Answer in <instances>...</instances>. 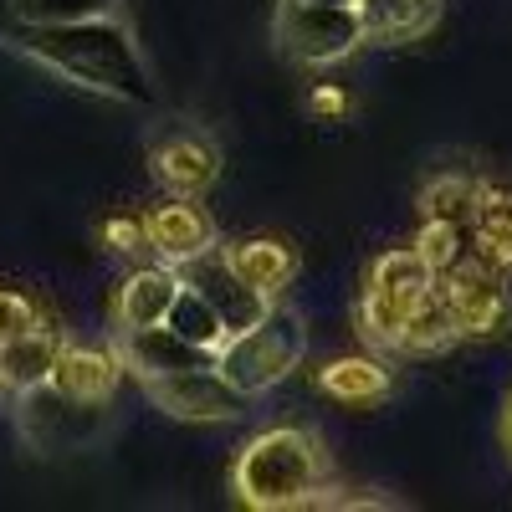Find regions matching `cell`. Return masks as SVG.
I'll return each mask as SVG.
<instances>
[{"label": "cell", "mask_w": 512, "mask_h": 512, "mask_svg": "<svg viewBox=\"0 0 512 512\" xmlns=\"http://www.w3.org/2000/svg\"><path fill=\"white\" fill-rule=\"evenodd\" d=\"M26 47L47 67H57L62 77L82 82V88H93V93H108V98H123V103H139V98L154 93L149 62L134 47V31L113 26L103 16L57 21V26L41 31V41H26Z\"/></svg>", "instance_id": "cell-1"}, {"label": "cell", "mask_w": 512, "mask_h": 512, "mask_svg": "<svg viewBox=\"0 0 512 512\" xmlns=\"http://www.w3.org/2000/svg\"><path fill=\"white\" fill-rule=\"evenodd\" d=\"M323 482H328V451L303 425H272V431L251 436L231 466L236 502H246L256 512L308 507Z\"/></svg>", "instance_id": "cell-2"}, {"label": "cell", "mask_w": 512, "mask_h": 512, "mask_svg": "<svg viewBox=\"0 0 512 512\" xmlns=\"http://www.w3.org/2000/svg\"><path fill=\"white\" fill-rule=\"evenodd\" d=\"M308 354V328H303V313L287 308V303H272L251 328L231 333L226 344L216 349V374L231 384L236 395H262L272 384H282Z\"/></svg>", "instance_id": "cell-3"}, {"label": "cell", "mask_w": 512, "mask_h": 512, "mask_svg": "<svg viewBox=\"0 0 512 512\" xmlns=\"http://www.w3.org/2000/svg\"><path fill=\"white\" fill-rule=\"evenodd\" d=\"M272 41L292 67H333L369 47L354 6H328V0H277Z\"/></svg>", "instance_id": "cell-4"}, {"label": "cell", "mask_w": 512, "mask_h": 512, "mask_svg": "<svg viewBox=\"0 0 512 512\" xmlns=\"http://www.w3.org/2000/svg\"><path fill=\"white\" fill-rule=\"evenodd\" d=\"M175 272H180V282H185L190 292L205 297L210 313L226 323V338L241 333V328H251L256 318H262V313L277 303V297H262L256 287H246V282L236 277V267L226 262V246H221V241L205 246L200 256H190V262H180Z\"/></svg>", "instance_id": "cell-5"}, {"label": "cell", "mask_w": 512, "mask_h": 512, "mask_svg": "<svg viewBox=\"0 0 512 512\" xmlns=\"http://www.w3.org/2000/svg\"><path fill=\"white\" fill-rule=\"evenodd\" d=\"M144 395L169 415V420H190V425H216V420H236L241 400L231 384L216 374V364H200V369H175V374H154L139 379Z\"/></svg>", "instance_id": "cell-6"}, {"label": "cell", "mask_w": 512, "mask_h": 512, "mask_svg": "<svg viewBox=\"0 0 512 512\" xmlns=\"http://www.w3.org/2000/svg\"><path fill=\"white\" fill-rule=\"evenodd\" d=\"M441 292L451 303V318H456V333L461 338H487L507 323V287H502V272L482 267L477 256L461 262L451 272H441Z\"/></svg>", "instance_id": "cell-7"}, {"label": "cell", "mask_w": 512, "mask_h": 512, "mask_svg": "<svg viewBox=\"0 0 512 512\" xmlns=\"http://www.w3.org/2000/svg\"><path fill=\"white\" fill-rule=\"evenodd\" d=\"M149 164H154V180L175 200H200L210 185L221 180V149L210 144L205 134H195V128H180V134L159 139Z\"/></svg>", "instance_id": "cell-8"}, {"label": "cell", "mask_w": 512, "mask_h": 512, "mask_svg": "<svg viewBox=\"0 0 512 512\" xmlns=\"http://www.w3.org/2000/svg\"><path fill=\"white\" fill-rule=\"evenodd\" d=\"M113 349L123 359V374L134 379H154V374H175V369H200V364H216V354H205L195 344H185L180 333H169L164 323L149 328H118L113 333Z\"/></svg>", "instance_id": "cell-9"}, {"label": "cell", "mask_w": 512, "mask_h": 512, "mask_svg": "<svg viewBox=\"0 0 512 512\" xmlns=\"http://www.w3.org/2000/svg\"><path fill=\"white\" fill-rule=\"evenodd\" d=\"M216 241H221L216 221H210L195 200H169V205H159V210L144 216V246L159 251V262H169V267L190 262V256H200Z\"/></svg>", "instance_id": "cell-10"}, {"label": "cell", "mask_w": 512, "mask_h": 512, "mask_svg": "<svg viewBox=\"0 0 512 512\" xmlns=\"http://www.w3.org/2000/svg\"><path fill=\"white\" fill-rule=\"evenodd\" d=\"M118 379H123V359L113 344L93 349V344H62L57 364H52V390L72 395V400H88V405H108L118 395Z\"/></svg>", "instance_id": "cell-11"}, {"label": "cell", "mask_w": 512, "mask_h": 512, "mask_svg": "<svg viewBox=\"0 0 512 512\" xmlns=\"http://www.w3.org/2000/svg\"><path fill=\"white\" fill-rule=\"evenodd\" d=\"M62 344H67V338L57 328H47V323H36V328H26L16 338H0V395L21 400L26 390L47 384Z\"/></svg>", "instance_id": "cell-12"}, {"label": "cell", "mask_w": 512, "mask_h": 512, "mask_svg": "<svg viewBox=\"0 0 512 512\" xmlns=\"http://www.w3.org/2000/svg\"><path fill=\"white\" fill-rule=\"evenodd\" d=\"M354 16L364 41L374 47H405V41L431 36L441 21V0H354Z\"/></svg>", "instance_id": "cell-13"}, {"label": "cell", "mask_w": 512, "mask_h": 512, "mask_svg": "<svg viewBox=\"0 0 512 512\" xmlns=\"http://www.w3.org/2000/svg\"><path fill=\"white\" fill-rule=\"evenodd\" d=\"M226 262L236 267V277L246 287H256L262 297H282V287L297 277V251L277 236H241L226 246Z\"/></svg>", "instance_id": "cell-14"}, {"label": "cell", "mask_w": 512, "mask_h": 512, "mask_svg": "<svg viewBox=\"0 0 512 512\" xmlns=\"http://www.w3.org/2000/svg\"><path fill=\"white\" fill-rule=\"evenodd\" d=\"M180 292V272L169 262H154L144 272H134L123 287H118V303H113V328H149V323H164L169 303Z\"/></svg>", "instance_id": "cell-15"}, {"label": "cell", "mask_w": 512, "mask_h": 512, "mask_svg": "<svg viewBox=\"0 0 512 512\" xmlns=\"http://www.w3.org/2000/svg\"><path fill=\"white\" fill-rule=\"evenodd\" d=\"M482 267L492 272H507L512 267V190L502 185H482V200L472 210V246Z\"/></svg>", "instance_id": "cell-16"}, {"label": "cell", "mask_w": 512, "mask_h": 512, "mask_svg": "<svg viewBox=\"0 0 512 512\" xmlns=\"http://www.w3.org/2000/svg\"><path fill=\"white\" fill-rule=\"evenodd\" d=\"M456 318H451V303H446V292H441V277L425 287L415 303H410V313H405V328H400V344H395V354H441V349H451L456 344Z\"/></svg>", "instance_id": "cell-17"}, {"label": "cell", "mask_w": 512, "mask_h": 512, "mask_svg": "<svg viewBox=\"0 0 512 512\" xmlns=\"http://www.w3.org/2000/svg\"><path fill=\"white\" fill-rule=\"evenodd\" d=\"M318 384L333 395V400H349V405H374L390 395V369L379 359H333L318 369Z\"/></svg>", "instance_id": "cell-18"}, {"label": "cell", "mask_w": 512, "mask_h": 512, "mask_svg": "<svg viewBox=\"0 0 512 512\" xmlns=\"http://www.w3.org/2000/svg\"><path fill=\"white\" fill-rule=\"evenodd\" d=\"M164 328L180 333L185 344H195V349H205V354H216V349L226 344V323L210 313V303H205L200 292H190L185 282H180L175 303H169V313H164Z\"/></svg>", "instance_id": "cell-19"}, {"label": "cell", "mask_w": 512, "mask_h": 512, "mask_svg": "<svg viewBox=\"0 0 512 512\" xmlns=\"http://www.w3.org/2000/svg\"><path fill=\"white\" fill-rule=\"evenodd\" d=\"M482 200V180L472 175H436L420 190V216L425 221H446V226H472V210Z\"/></svg>", "instance_id": "cell-20"}, {"label": "cell", "mask_w": 512, "mask_h": 512, "mask_svg": "<svg viewBox=\"0 0 512 512\" xmlns=\"http://www.w3.org/2000/svg\"><path fill=\"white\" fill-rule=\"evenodd\" d=\"M436 282V272L425 267V256L415 246H400V251H384L379 262L369 267V292H390V297H420L425 287Z\"/></svg>", "instance_id": "cell-21"}, {"label": "cell", "mask_w": 512, "mask_h": 512, "mask_svg": "<svg viewBox=\"0 0 512 512\" xmlns=\"http://www.w3.org/2000/svg\"><path fill=\"white\" fill-rule=\"evenodd\" d=\"M410 303H415V297H390V292H369L364 287V297H359V333H364V344H374L379 354H395Z\"/></svg>", "instance_id": "cell-22"}, {"label": "cell", "mask_w": 512, "mask_h": 512, "mask_svg": "<svg viewBox=\"0 0 512 512\" xmlns=\"http://www.w3.org/2000/svg\"><path fill=\"white\" fill-rule=\"evenodd\" d=\"M420 256H425V267H431L436 277L451 272L461 256H466V226H446V221H420L415 241H410Z\"/></svg>", "instance_id": "cell-23"}, {"label": "cell", "mask_w": 512, "mask_h": 512, "mask_svg": "<svg viewBox=\"0 0 512 512\" xmlns=\"http://www.w3.org/2000/svg\"><path fill=\"white\" fill-rule=\"evenodd\" d=\"M41 323V308L31 303L26 292H11V287H0V338H16L26 328Z\"/></svg>", "instance_id": "cell-24"}, {"label": "cell", "mask_w": 512, "mask_h": 512, "mask_svg": "<svg viewBox=\"0 0 512 512\" xmlns=\"http://www.w3.org/2000/svg\"><path fill=\"white\" fill-rule=\"evenodd\" d=\"M113 251H144V221H128V216H113V221H103V231H98Z\"/></svg>", "instance_id": "cell-25"}, {"label": "cell", "mask_w": 512, "mask_h": 512, "mask_svg": "<svg viewBox=\"0 0 512 512\" xmlns=\"http://www.w3.org/2000/svg\"><path fill=\"white\" fill-rule=\"evenodd\" d=\"M308 108H313V113H323V118H338V113H349V98L338 93V88H318V93L308 98Z\"/></svg>", "instance_id": "cell-26"}, {"label": "cell", "mask_w": 512, "mask_h": 512, "mask_svg": "<svg viewBox=\"0 0 512 512\" xmlns=\"http://www.w3.org/2000/svg\"><path fill=\"white\" fill-rule=\"evenodd\" d=\"M502 436H507V446H512V405H507V425H502Z\"/></svg>", "instance_id": "cell-27"}, {"label": "cell", "mask_w": 512, "mask_h": 512, "mask_svg": "<svg viewBox=\"0 0 512 512\" xmlns=\"http://www.w3.org/2000/svg\"><path fill=\"white\" fill-rule=\"evenodd\" d=\"M328 6H354V0H328Z\"/></svg>", "instance_id": "cell-28"}]
</instances>
